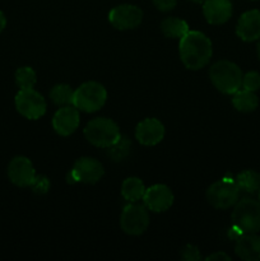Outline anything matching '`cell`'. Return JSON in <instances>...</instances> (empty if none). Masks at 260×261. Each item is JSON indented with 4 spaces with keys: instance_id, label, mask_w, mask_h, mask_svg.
Listing matches in <instances>:
<instances>
[{
    "instance_id": "6da1fadb",
    "label": "cell",
    "mask_w": 260,
    "mask_h": 261,
    "mask_svg": "<svg viewBox=\"0 0 260 261\" xmlns=\"http://www.w3.org/2000/svg\"><path fill=\"white\" fill-rule=\"evenodd\" d=\"M178 53L184 65L190 70H199L209 63L213 54L212 42L204 33L189 31L178 43Z\"/></svg>"
},
{
    "instance_id": "7a4b0ae2",
    "label": "cell",
    "mask_w": 260,
    "mask_h": 261,
    "mask_svg": "<svg viewBox=\"0 0 260 261\" xmlns=\"http://www.w3.org/2000/svg\"><path fill=\"white\" fill-rule=\"evenodd\" d=\"M212 83L219 92L233 94L241 88L242 71L235 63L228 60L217 61L209 70Z\"/></svg>"
},
{
    "instance_id": "3957f363",
    "label": "cell",
    "mask_w": 260,
    "mask_h": 261,
    "mask_svg": "<svg viewBox=\"0 0 260 261\" xmlns=\"http://www.w3.org/2000/svg\"><path fill=\"white\" fill-rule=\"evenodd\" d=\"M84 137L94 147L109 148L119 140L121 134L117 124L111 119L97 117L86 125Z\"/></svg>"
},
{
    "instance_id": "277c9868",
    "label": "cell",
    "mask_w": 260,
    "mask_h": 261,
    "mask_svg": "<svg viewBox=\"0 0 260 261\" xmlns=\"http://www.w3.org/2000/svg\"><path fill=\"white\" fill-rule=\"evenodd\" d=\"M232 223L242 233H257L260 231V203L245 198L235 204Z\"/></svg>"
},
{
    "instance_id": "5b68a950",
    "label": "cell",
    "mask_w": 260,
    "mask_h": 261,
    "mask_svg": "<svg viewBox=\"0 0 260 261\" xmlns=\"http://www.w3.org/2000/svg\"><path fill=\"white\" fill-rule=\"evenodd\" d=\"M107 99V92L97 82H87L74 91L73 105L84 112H96L103 107Z\"/></svg>"
},
{
    "instance_id": "8992f818",
    "label": "cell",
    "mask_w": 260,
    "mask_h": 261,
    "mask_svg": "<svg viewBox=\"0 0 260 261\" xmlns=\"http://www.w3.org/2000/svg\"><path fill=\"white\" fill-rule=\"evenodd\" d=\"M240 189L236 180L223 177L212 184L206 190V200L216 209H228L239 201Z\"/></svg>"
},
{
    "instance_id": "52a82bcc",
    "label": "cell",
    "mask_w": 260,
    "mask_h": 261,
    "mask_svg": "<svg viewBox=\"0 0 260 261\" xmlns=\"http://www.w3.org/2000/svg\"><path fill=\"white\" fill-rule=\"evenodd\" d=\"M120 226L122 231L130 236H139L144 233L149 226V214L147 206L137 203L127 204L121 212Z\"/></svg>"
},
{
    "instance_id": "ba28073f",
    "label": "cell",
    "mask_w": 260,
    "mask_h": 261,
    "mask_svg": "<svg viewBox=\"0 0 260 261\" xmlns=\"http://www.w3.org/2000/svg\"><path fill=\"white\" fill-rule=\"evenodd\" d=\"M15 107L25 119L37 120L45 115L46 101L42 94L33 88L20 89L15 96Z\"/></svg>"
},
{
    "instance_id": "9c48e42d",
    "label": "cell",
    "mask_w": 260,
    "mask_h": 261,
    "mask_svg": "<svg viewBox=\"0 0 260 261\" xmlns=\"http://www.w3.org/2000/svg\"><path fill=\"white\" fill-rule=\"evenodd\" d=\"M105 168L99 161L92 157H82L74 163L73 170L69 172L68 181L70 182L96 184L103 177Z\"/></svg>"
},
{
    "instance_id": "30bf717a",
    "label": "cell",
    "mask_w": 260,
    "mask_h": 261,
    "mask_svg": "<svg viewBox=\"0 0 260 261\" xmlns=\"http://www.w3.org/2000/svg\"><path fill=\"white\" fill-rule=\"evenodd\" d=\"M142 9L132 4L117 5L109 13V22L112 27L120 31L137 28L142 23Z\"/></svg>"
},
{
    "instance_id": "8fae6325",
    "label": "cell",
    "mask_w": 260,
    "mask_h": 261,
    "mask_svg": "<svg viewBox=\"0 0 260 261\" xmlns=\"http://www.w3.org/2000/svg\"><path fill=\"white\" fill-rule=\"evenodd\" d=\"M143 201L148 211L161 213V212H166L171 208V205L173 204V194L168 186L158 184V185H153L145 189Z\"/></svg>"
},
{
    "instance_id": "7c38bea8",
    "label": "cell",
    "mask_w": 260,
    "mask_h": 261,
    "mask_svg": "<svg viewBox=\"0 0 260 261\" xmlns=\"http://www.w3.org/2000/svg\"><path fill=\"white\" fill-rule=\"evenodd\" d=\"M8 176L14 185L28 188L36 177V171L32 162L27 157H15L8 166Z\"/></svg>"
},
{
    "instance_id": "4fadbf2b",
    "label": "cell",
    "mask_w": 260,
    "mask_h": 261,
    "mask_svg": "<svg viewBox=\"0 0 260 261\" xmlns=\"http://www.w3.org/2000/svg\"><path fill=\"white\" fill-rule=\"evenodd\" d=\"M79 122H81L79 110L74 105L63 106L55 112L53 117L54 130L63 137L73 134L78 129Z\"/></svg>"
},
{
    "instance_id": "5bb4252c",
    "label": "cell",
    "mask_w": 260,
    "mask_h": 261,
    "mask_svg": "<svg viewBox=\"0 0 260 261\" xmlns=\"http://www.w3.org/2000/svg\"><path fill=\"white\" fill-rule=\"evenodd\" d=\"M135 137L143 145H155L165 137V126L157 119H144L138 124Z\"/></svg>"
},
{
    "instance_id": "9a60e30c",
    "label": "cell",
    "mask_w": 260,
    "mask_h": 261,
    "mask_svg": "<svg viewBox=\"0 0 260 261\" xmlns=\"http://www.w3.org/2000/svg\"><path fill=\"white\" fill-rule=\"evenodd\" d=\"M236 33L242 41L252 42L260 38V10L252 9L244 13L237 22Z\"/></svg>"
},
{
    "instance_id": "2e32d148",
    "label": "cell",
    "mask_w": 260,
    "mask_h": 261,
    "mask_svg": "<svg viewBox=\"0 0 260 261\" xmlns=\"http://www.w3.org/2000/svg\"><path fill=\"white\" fill-rule=\"evenodd\" d=\"M203 14L209 24H223L231 18L232 4L229 0H205Z\"/></svg>"
},
{
    "instance_id": "e0dca14e",
    "label": "cell",
    "mask_w": 260,
    "mask_h": 261,
    "mask_svg": "<svg viewBox=\"0 0 260 261\" xmlns=\"http://www.w3.org/2000/svg\"><path fill=\"white\" fill-rule=\"evenodd\" d=\"M235 252L246 261L260 260V236L256 233H244L236 240Z\"/></svg>"
},
{
    "instance_id": "ac0fdd59",
    "label": "cell",
    "mask_w": 260,
    "mask_h": 261,
    "mask_svg": "<svg viewBox=\"0 0 260 261\" xmlns=\"http://www.w3.org/2000/svg\"><path fill=\"white\" fill-rule=\"evenodd\" d=\"M232 105L240 112H251L256 110L257 105H259V99H257L255 92L246 91V89H242V91L239 89V91L233 93Z\"/></svg>"
},
{
    "instance_id": "d6986e66",
    "label": "cell",
    "mask_w": 260,
    "mask_h": 261,
    "mask_svg": "<svg viewBox=\"0 0 260 261\" xmlns=\"http://www.w3.org/2000/svg\"><path fill=\"white\" fill-rule=\"evenodd\" d=\"M145 193V186L143 181L138 177H127L122 182L121 195L125 200L129 203H137L138 200H142Z\"/></svg>"
},
{
    "instance_id": "ffe728a7",
    "label": "cell",
    "mask_w": 260,
    "mask_h": 261,
    "mask_svg": "<svg viewBox=\"0 0 260 261\" xmlns=\"http://www.w3.org/2000/svg\"><path fill=\"white\" fill-rule=\"evenodd\" d=\"M161 31L168 38H183L189 32L188 23L176 17H168L161 23Z\"/></svg>"
},
{
    "instance_id": "44dd1931",
    "label": "cell",
    "mask_w": 260,
    "mask_h": 261,
    "mask_svg": "<svg viewBox=\"0 0 260 261\" xmlns=\"http://www.w3.org/2000/svg\"><path fill=\"white\" fill-rule=\"evenodd\" d=\"M235 180L242 193L254 194L260 189V175L252 170L242 171Z\"/></svg>"
},
{
    "instance_id": "7402d4cb",
    "label": "cell",
    "mask_w": 260,
    "mask_h": 261,
    "mask_svg": "<svg viewBox=\"0 0 260 261\" xmlns=\"http://www.w3.org/2000/svg\"><path fill=\"white\" fill-rule=\"evenodd\" d=\"M50 98L58 106H69L73 105L74 91L68 84H58L51 89Z\"/></svg>"
},
{
    "instance_id": "603a6c76",
    "label": "cell",
    "mask_w": 260,
    "mask_h": 261,
    "mask_svg": "<svg viewBox=\"0 0 260 261\" xmlns=\"http://www.w3.org/2000/svg\"><path fill=\"white\" fill-rule=\"evenodd\" d=\"M36 73L30 66H22L15 71V82L20 89L33 88L36 84Z\"/></svg>"
},
{
    "instance_id": "cb8c5ba5",
    "label": "cell",
    "mask_w": 260,
    "mask_h": 261,
    "mask_svg": "<svg viewBox=\"0 0 260 261\" xmlns=\"http://www.w3.org/2000/svg\"><path fill=\"white\" fill-rule=\"evenodd\" d=\"M130 147H132V143L129 142V139L126 137H120L115 144L109 147V155L115 161L122 160L129 154Z\"/></svg>"
},
{
    "instance_id": "d4e9b609",
    "label": "cell",
    "mask_w": 260,
    "mask_h": 261,
    "mask_svg": "<svg viewBox=\"0 0 260 261\" xmlns=\"http://www.w3.org/2000/svg\"><path fill=\"white\" fill-rule=\"evenodd\" d=\"M241 87L246 91L256 92L260 88V74L257 71H249L242 75Z\"/></svg>"
},
{
    "instance_id": "484cf974",
    "label": "cell",
    "mask_w": 260,
    "mask_h": 261,
    "mask_svg": "<svg viewBox=\"0 0 260 261\" xmlns=\"http://www.w3.org/2000/svg\"><path fill=\"white\" fill-rule=\"evenodd\" d=\"M30 188H32L33 193L36 194H46L48 191V189H50V181L45 176L36 175L35 180H33L32 185Z\"/></svg>"
},
{
    "instance_id": "4316f807",
    "label": "cell",
    "mask_w": 260,
    "mask_h": 261,
    "mask_svg": "<svg viewBox=\"0 0 260 261\" xmlns=\"http://www.w3.org/2000/svg\"><path fill=\"white\" fill-rule=\"evenodd\" d=\"M181 259L186 261H198L201 259L200 251L194 245L188 244L183 250H181Z\"/></svg>"
},
{
    "instance_id": "83f0119b",
    "label": "cell",
    "mask_w": 260,
    "mask_h": 261,
    "mask_svg": "<svg viewBox=\"0 0 260 261\" xmlns=\"http://www.w3.org/2000/svg\"><path fill=\"white\" fill-rule=\"evenodd\" d=\"M155 8L161 12H168V10H172L175 8L177 0H153Z\"/></svg>"
},
{
    "instance_id": "f1b7e54d",
    "label": "cell",
    "mask_w": 260,
    "mask_h": 261,
    "mask_svg": "<svg viewBox=\"0 0 260 261\" xmlns=\"http://www.w3.org/2000/svg\"><path fill=\"white\" fill-rule=\"evenodd\" d=\"M206 260L208 261H211V260H231V257H229L228 255L224 254V252L218 251V252H214V254L209 255V256L206 257Z\"/></svg>"
},
{
    "instance_id": "f546056e",
    "label": "cell",
    "mask_w": 260,
    "mask_h": 261,
    "mask_svg": "<svg viewBox=\"0 0 260 261\" xmlns=\"http://www.w3.org/2000/svg\"><path fill=\"white\" fill-rule=\"evenodd\" d=\"M5 25H7V18H5L4 13L0 10V32H3V30L5 28Z\"/></svg>"
},
{
    "instance_id": "4dcf8cb0",
    "label": "cell",
    "mask_w": 260,
    "mask_h": 261,
    "mask_svg": "<svg viewBox=\"0 0 260 261\" xmlns=\"http://www.w3.org/2000/svg\"><path fill=\"white\" fill-rule=\"evenodd\" d=\"M257 56H259V59H260V41H259V43H257Z\"/></svg>"
},
{
    "instance_id": "1f68e13d",
    "label": "cell",
    "mask_w": 260,
    "mask_h": 261,
    "mask_svg": "<svg viewBox=\"0 0 260 261\" xmlns=\"http://www.w3.org/2000/svg\"><path fill=\"white\" fill-rule=\"evenodd\" d=\"M193 2H195V3H204V2H205V0H193Z\"/></svg>"
},
{
    "instance_id": "d6a6232c",
    "label": "cell",
    "mask_w": 260,
    "mask_h": 261,
    "mask_svg": "<svg viewBox=\"0 0 260 261\" xmlns=\"http://www.w3.org/2000/svg\"><path fill=\"white\" fill-rule=\"evenodd\" d=\"M259 203H260V189H259Z\"/></svg>"
}]
</instances>
